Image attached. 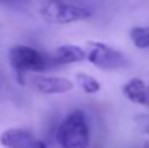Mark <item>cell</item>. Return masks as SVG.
I'll list each match as a JSON object with an SVG mask.
<instances>
[{
  "label": "cell",
  "instance_id": "cell-1",
  "mask_svg": "<svg viewBox=\"0 0 149 148\" xmlns=\"http://www.w3.org/2000/svg\"><path fill=\"white\" fill-rule=\"evenodd\" d=\"M7 60L20 83H23L22 80L28 73L36 74L54 68L51 55H47L39 49L23 44H16L10 47L7 52Z\"/></svg>",
  "mask_w": 149,
  "mask_h": 148
},
{
  "label": "cell",
  "instance_id": "cell-2",
  "mask_svg": "<svg viewBox=\"0 0 149 148\" xmlns=\"http://www.w3.org/2000/svg\"><path fill=\"white\" fill-rule=\"evenodd\" d=\"M56 142L59 148H88L90 126L83 110L75 109L62 119L56 129Z\"/></svg>",
  "mask_w": 149,
  "mask_h": 148
},
{
  "label": "cell",
  "instance_id": "cell-3",
  "mask_svg": "<svg viewBox=\"0 0 149 148\" xmlns=\"http://www.w3.org/2000/svg\"><path fill=\"white\" fill-rule=\"evenodd\" d=\"M39 15L51 25H68L90 19L93 12L70 0H44L39 6Z\"/></svg>",
  "mask_w": 149,
  "mask_h": 148
},
{
  "label": "cell",
  "instance_id": "cell-4",
  "mask_svg": "<svg viewBox=\"0 0 149 148\" xmlns=\"http://www.w3.org/2000/svg\"><path fill=\"white\" fill-rule=\"evenodd\" d=\"M84 49H86V60L99 70L113 71L123 68L127 64V60L123 52H120L119 49L106 42L88 41Z\"/></svg>",
  "mask_w": 149,
  "mask_h": 148
},
{
  "label": "cell",
  "instance_id": "cell-5",
  "mask_svg": "<svg viewBox=\"0 0 149 148\" xmlns=\"http://www.w3.org/2000/svg\"><path fill=\"white\" fill-rule=\"evenodd\" d=\"M32 87L41 95H64L74 89V83L67 77L36 73L32 77Z\"/></svg>",
  "mask_w": 149,
  "mask_h": 148
},
{
  "label": "cell",
  "instance_id": "cell-6",
  "mask_svg": "<svg viewBox=\"0 0 149 148\" xmlns=\"http://www.w3.org/2000/svg\"><path fill=\"white\" fill-rule=\"evenodd\" d=\"M86 60V49L74 44H62L51 54V61L54 67L70 65L81 62Z\"/></svg>",
  "mask_w": 149,
  "mask_h": 148
},
{
  "label": "cell",
  "instance_id": "cell-7",
  "mask_svg": "<svg viewBox=\"0 0 149 148\" xmlns=\"http://www.w3.org/2000/svg\"><path fill=\"white\" fill-rule=\"evenodd\" d=\"M35 137L23 128H9L0 134V145L4 148H33Z\"/></svg>",
  "mask_w": 149,
  "mask_h": 148
},
{
  "label": "cell",
  "instance_id": "cell-8",
  "mask_svg": "<svg viewBox=\"0 0 149 148\" xmlns=\"http://www.w3.org/2000/svg\"><path fill=\"white\" fill-rule=\"evenodd\" d=\"M122 93L127 100H130L135 105L149 106L148 84L139 77H133V79L127 80L122 86Z\"/></svg>",
  "mask_w": 149,
  "mask_h": 148
},
{
  "label": "cell",
  "instance_id": "cell-9",
  "mask_svg": "<svg viewBox=\"0 0 149 148\" xmlns=\"http://www.w3.org/2000/svg\"><path fill=\"white\" fill-rule=\"evenodd\" d=\"M75 81H77V86L87 95H96L101 89V84H100L99 80L94 76L87 74L84 71L75 73Z\"/></svg>",
  "mask_w": 149,
  "mask_h": 148
},
{
  "label": "cell",
  "instance_id": "cell-10",
  "mask_svg": "<svg viewBox=\"0 0 149 148\" xmlns=\"http://www.w3.org/2000/svg\"><path fill=\"white\" fill-rule=\"evenodd\" d=\"M129 38L138 49H149V26H133L129 31Z\"/></svg>",
  "mask_w": 149,
  "mask_h": 148
},
{
  "label": "cell",
  "instance_id": "cell-11",
  "mask_svg": "<svg viewBox=\"0 0 149 148\" xmlns=\"http://www.w3.org/2000/svg\"><path fill=\"white\" fill-rule=\"evenodd\" d=\"M133 122L138 128L139 132L149 135V112L146 113H138L135 118H133Z\"/></svg>",
  "mask_w": 149,
  "mask_h": 148
},
{
  "label": "cell",
  "instance_id": "cell-12",
  "mask_svg": "<svg viewBox=\"0 0 149 148\" xmlns=\"http://www.w3.org/2000/svg\"><path fill=\"white\" fill-rule=\"evenodd\" d=\"M33 148H48V145H47L44 141H41V140H35V142H33Z\"/></svg>",
  "mask_w": 149,
  "mask_h": 148
},
{
  "label": "cell",
  "instance_id": "cell-13",
  "mask_svg": "<svg viewBox=\"0 0 149 148\" xmlns=\"http://www.w3.org/2000/svg\"><path fill=\"white\" fill-rule=\"evenodd\" d=\"M12 1H17V0H0V4L1 3H12Z\"/></svg>",
  "mask_w": 149,
  "mask_h": 148
},
{
  "label": "cell",
  "instance_id": "cell-14",
  "mask_svg": "<svg viewBox=\"0 0 149 148\" xmlns=\"http://www.w3.org/2000/svg\"><path fill=\"white\" fill-rule=\"evenodd\" d=\"M142 148H149V142H145V144H143V147Z\"/></svg>",
  "mask_w": 149,
  "mask_h": 148
},
{
  "label": "cell",
  "instance_id": "cell-15",
  "mask_svg": "<svg viewBox=\"0 0 149 148\" xmlns=\"http://www.w3.org/2000/svg\"><path fill=\"white\" fill-rule=\"evenodd\" d=\"M148 90H149V81H148Z\"/></svg>",
  "mask_w": 149,
  "mask_h": 148
}]
</instances>
